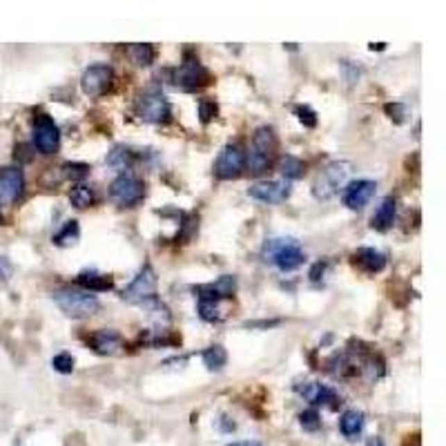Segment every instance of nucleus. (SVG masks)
Returning a JSON list of instances; mask_svg holds the SVG:
<instances>
[{
    "mask_svg": "<svg viewBox=\"0 0 446 446\" xmlns=\"http://www.w3.org/2000/svg\"><path fill=\"white\" fill-rule=\"evenodd\" d=\"M51 297H54L60 311L72 317V320H85V317H92L94 313L101 311V302L83 288H69V286H65V288H58Z\"/></svg>",
    "mask_w": 446,
    "mask_h": 446,
    "instance_id": "1",
    "label": "nucleus"
},
{
    "mask_svg": "<svg viewBox=\"0 0 446 446\" xmlns=\"http://www.w3.org/2000/svg\"><path fill=\"white\" fill-rule=\"evenodd\" d=\"M274 152H277V136H274V130L268 125H261L252 136V147L246 158L248 170L254 176L263 174L265 170L272 165Z\"/></svg>",
    "mask_w": 446,
    "mask_h": 446,
    "instance_id": "2",
    "label": "nucleus"
},
{
    "mask_svg": "<svg viewBox=\"0 0 446 446\" xmlns=\"http://www.w3.org/2000/svg\"><path fill=\"white\" fill-rule=\"evenodd\" d=\"M263 257L281 272H292L306 261V252L297 239H270L263 248Z\"/></svg>",
    "mask_w": 446,
    "mask_h": 446,
    "instance_id": "3",
    "label": "nucleus"
},
{
    "mask_svg": "<svg viewBox=\"0 0 446 446\" xmlns=\"http://www.w3.org/2000/svg\"><path fill=\"white\" fill-rule=\"evenodd\" d=\"M350 172H353V165L348 161H335L331 165H326L320 174H317L315 183H313V195L317 199H333L339 190H342L348 181Z\"/></svg>",
    "mask_w": 446,
    "mask_h": 446,
    "instance_id": "4",
    "label": "nucleus"
},
{
    "mask_svg": "<svg viewBox=\"0 0 446 446\" xmlns=\"http://www.w3.org/2000/svg\"><path fill=\"white\" fill-rule=\"evenodd\" d=\"M110 197L116 206L121 208H134L139 206L145 197V183L134 174H119L110 185Z\"/></svg>",
    "mask_w": 446,
    "mask_h": 446,
    "instance_id": "5",
    "label": "nucleus"
},
{
    "mask_svg": "<svg viewBox=\"0 0 446 446\" xmlns=\"http://www.w3.org/2000/svg\"><path fill=\"white\" fill-rule=\"evenodd\" d=\"M123 299L130 304L145 306L147 302L156 299V272L152 270V265H143L141 272L136 274L134 281L123 290Z\"/></svg>",
    "mask_w": 446,
    "mask_h": 446,
    "instance_id": "6",
    "label": "nucleus"
},
{
    "mask_svg": "<svg viewBox=\"0 0 446 446\" xmlns=\"http://www.w3.org/2000/svg\"><path fill=\"white\" fill-rule=\"evenodd\" d=\"M243 167H246V152L243 147L237 143H230L221 150L217 163H215V174L221 181H232V179H239Z\"/></svg>",
    "mask_w": 446,
    "mask_h": 446,
    "instance_id": "7",
    "label": "nucleus"
},
{
    "mask_svg": "<svg viewBox=\"0 0 446 446\" xmlns=\"http://www.w3.org/2000/svg\"><path fill=\"white\" fill-rule=\"evenodd\" d=\"M34 145L42 154H56L60 147V132L54 119L47 114H38L34 119Z\"/></svg>",
    "mask_w": 446,
    "mask_h": 446,
    "instance_id": "8",
    "label": "nucleus"
},
{
    "mask_svg": "<svg viewBox=\"0 0 446 446\" xmlns=\"http://www.w3.org/2000/svg\"><path fill=\"white\" fill-rule=\"evenodd\" d=\"M176 85L185 92H195L201 88H208L212 83V74L201 65L197 58H185V63L181 67L176 69V76H174Z\"/></svg>",
    "mask_w": 446,
    "mask_h": 446,
    "instance_id": "9",
    "label": "nucleus"
},
{
    "mask_svg": "<svg viewBox=\"0 0 446 446\" xmlns=\"http://www.w3.org/2000/svg\"><path fill=\"white\" fill-rule=\"evenodd\" d=\"M112 81H114V69L110 65H92L83 72L81 90L88 94L90 99H99L110 90Z\"/></svg>",
    "mask_w": 446,
    "mask_h": 446,
    "instance_id": "10",
    "label": "nucleus"
},
{
    "mask_svg": "<svg viewBox=\"0 0 446 446\" xmlns=\"http://www.w3.org/2000/svg\"><path fill=\"white\" fill-rule=\"evenodd\" d=\"M136 110H139V116L147 123H165L170 119V103L163 97L161 92H147L136 103Z\"/></svg>",
    "mask_w": 446,
    "mask_h": 446,
    "instance_id": "11",
    "label": "nucleus"
},
{
    "mask_svg": "<svg viewBox=\"0 0 446 446\" xmlns=\"http://www.w3.org/2000/svg\"><path fill=\"white\" fill-rule=\"evenodd\" d=\"M25 192V174L20 167H0V204H16Z\"/></svg>",
    "mask_w": 446,
    "mask_h": 446,
    "instance_id": "12",
    "label": "nucleus"
},
{
    "mask_svg": "<svg viewBox=\"0 0 446 446\" xmlns=\"http://www.w3.org/2000/svg\"><path fill=\"white\" fill-rule=\"evenodd\" d=\"M292 188L290 181L286 179H279V181H263V183H254L252 188H248V195L252 199L261 201V204H281L290 197Z\"/></svg>",
    "mask_w": 446,
    "mask_h": 446,
    "instance_id": "13",
    "label": "nucleus"
},
{
    "mask_svg": "<svg viewBox=\"0 0 446 446\" xmlns=\"http://www.w3.org/2000/svg\"><path fill=\"white\" fill-rule=\"evenodd\" d=\"M375 181L370 179H359V181L348 183L344 190V206L348 210H362L368 206V201L375 197Z\"/></svg>",
    "mask_w": 446,
    "mask_h": 446,
    "instance_id": "14",
    "label": "nucleus"
},
{
    "mask_svg": "<svg viewBox=\"0 0 446 446\" xmlns=\"http://www.w3.org/2000/svg\"><path fill=\"white\" fill-rule=\"evenodd\" d=\"M237 290V279L230 277V274H223L221 279H217L215 283H208V286H199L197 292H199V299H210V302H221V299H228Z\"/></svg>",
    "mask_w": 446,
    "mask_h": 446,
    "instance_id": "15",
    "label": "nucleus"
},
{
    "mask_svg": "<svg viewBox=\"0 0 446 446\" xmlns=\"http://www.w3.org/2000/svg\"><path fill=\"white\" fill-rule=\"evenodd\" d=\"M302 395L311 402V404L315 406H331V408H337L339 404H342V397L337 395V393L333 388H328L324 384H306L304 388H299Z\"/></svg>",
    "mask_w": 446,
    "mask_h": 446,
    "instance_id": "16",
    "label": "nucleus"
},
{
    "mask_svg": "<svg viewBox=\"0 0 446 446\" xmlns=\"http://www.w3.org/2000/svg\"><path fill=\"white\" fill-rule=\"evenodd\" d=\"M92 348L97 350L99 355H116L121 353L123 348V337L114 331H99L92 335Z\"/></svg>",
    "mask_w": 446,
    "mask_h": 446,
    "instance_id": "17",
    "label": "nucleus"
},
{
    "mask_svg": "<svg viewBox=\"0 0 446 446\" xmlns=\"http://www.w3.org/2000/svg\"><path fill=\"white\" fill-rule=\"evenodd\" d=\"M355 263H357L362 270H366V272H370V274H375V272L384 270L386 257H384V254H381L379 250H375V248H359V250L355 252Z\"/></svg>",
    "mask_w": 446,
    "mask_h": 446,
    "instance_id": "18",
    "label": "nucleus"
},
{
    "mask_svg": "<svg viewBox=\"0 0 446 446\" xmlns=\"http://www.w3.org/2000/svg\"><path fill=\"white\" fill-rule=\"evenodd\" d=\"M79 283L83 286V290L88 292H103L114 288V279L110 274H101L97 270H83L79 274Z\"/></svg>",
    "mask_w": 446,
    "mask_h": 446,
    "instance_id": "19",
    "label": "nucleus"
},
{
    "mask_svg": "<svg viewBox=\"0 0 446 446\" xmlns=\"http://www.w3.org/2000/svg\"><path fill=\"white\" fill-rule=\"evenodd\" d=\"M395 210H397V204H395V199L393 197H386L384 201L379 204L377 212L373 215V228L379 230V232H384L393 226V221H395Z\"/></svg>",
    "mask_w": 446,
    "mask_h": 446,
    "instance_id": "20",
    "label": "nucleus"
},
{
    "mask_svg": "<svg viewBox=\"0 0 446 446\" xmlns=\"http://www.w3.org/2000/svg\"><path fill=\"white\" fill-rule=\"evenodd\" d=\"M339 429L348 440H355L364 429V413L362 411H346L339 420Z\"/></svg>",
    "mask_w": 446,
    "mask_h": 446,
    "instance_id": "21",
    "label": "nucleus"
},
{
    "mask_svg": "<svg viewBox=\"0 0 446 446\" xmlns=\"http://www.w3.org/2000/svg\"><path fill=\"white\" fill-rule=\"evenodd\" d=\"M132 163H134V152L125 145H116L114 150L108 154V165L114 170H121V172L130 167Z\"/></svg>",
    "mask_w": 446,
    "mask_h": 446,
    "instance_id": "22",
    "label": "nucleus"
},
{
    "mask_svg": "<svg viewBox=\"0 0 446 446\" xmlns=\"http://www.w3.org/2000/svg\"><path fill=\"white\" fill-rule=\"evenodd\" d=\"M81 237V228H79V221H67L65 226L60 228V232L54 235V243L60 248H67V246H74V243L79 241Z\"/></svg>",
    "mask_w": 446,
    "mask_h": 446,
    "instance_id": "23",
    "label": "nucleus"
},
{
    "mask_svg": "<svg viewBox=\"0 0 446 446\" xmlns=\"http://www.w3.org/2000/svg\"><path fill=\"white\" fill-rule=\"evenodd\" d=\"M204 364L208 370H215L217 373V370H221L228 364V353L221 346H210L204 350Z\"/></svg>",
    "mask_w": 446,
    "mask_h": 446,
    "instance_id": "24",
    "label": "nucleus"
},
{
    "mask_svg": "<svg viewBox=\"0 0 446 446\" xmlns=\"http://www.w3.org/2000/svg\"><path fill=\"white\" fill-rule=\"evenodd\" d=\"M130 58L136 63V65H141V67L152 65V60H154V47L147 45V42H134V45L130 47Z\"/></svg>",
    "mask_w": 446,
    "mask_h": 446,
    "instance_id": "25",
    "label": "nucleus"
},
{
    "mask_svg": "<svg viewBox=\"0 0 446 446\" xmlns=\"http://www.w3.org/2000/svg\"><path fill=\"white\" fill-rule=\"evenodd\" d=\"M69 201H72V206L74 208H79V210H85V208H90L94 204V190L90 185H76L69 192Z\"/></svg>",
    "mask_w": 446,
    "mask_h": 446,
    "instance_id": "26",
    "label": "nucleus"
},
{
    "mask_svg": "<svg viewBox=\"0 0 446 446\" xmlns=\"http://www.w3.org/2000/svg\"><path fill=\"white\" fill-rule=\"evenodd\" d=\"M281 174L286 181H295V179L304 176V161H299L297 156H283L281 158Z\"/></svg>",
    "mask_w": 446,
    "mask_h": 446,
    "instance_id": "27",
    "label": "nucleus"
},
{
    "mask_svg": "<svg viewBox=\"0 0 446 446\" xmlns=\"http://www.w3.org/2000/svg\"><path fill=\"white\" fill-rule=\"evenodd\" d=\"M199 317L204 322H221L223 320V311L219 302H210V299H199Z\"/></svg>",
    "mask_w": 446,
    "mask_h": 446,
    "instance_id": "28",
    "label": "nucleus"
},
{
    "mask_svg": "<svg viewBox=\"0 0 446 446\" xmlns=\"http://www.w3.org/2000/svg\"><path fill=\"white\" fill-rule=\"evenodd\" d=\"M51 366H54L56 373L69 375L72 370H74V357H72V353H58L54 359H51Z\"/></svg>",
    "mask_w": 446,
    "mask_h": 446,
    "instance_id": "29",
    "label": "nucleus"
},
{
    "mask_svg": "<svg viewBox=\"0 0 446 446\" xmlns=\"http://www.w3.org/2000/svg\"><path fill=\"white\" fill-rule=\"evenodd\" d=\"M299 422H302V427L306 431H317V429L322 427V418H320V413H317L315 408L304 411L302 415H299Z\"/></svg>",
    "mask_w": 446,
    "mask_h": 446,
    "instance_id": "30",
    "label": "nucleus"
},
{
    "mask_svg": "<svg viewBox=\"0 0 446 446\" xmlns=\"http://www.w3.org/2000/svg\"><path fill=\"white\" fill-rule=\"evenodd\" d=\"M63 170H65V176L72 179V181H83L90 174V165L85 163H67Z\"/></svg>",
    "mask_w": 446,
    "mask_h": 446,
    "instance_id": "31",
    "label": "nucleus"
},
{
    "mask_svg": "<svg viewBox=\"0 0 446 446\" xmlns=\"http://www.w3.org/2000/svg\"><path fill=\"white\" fill-rule=\"evenodd\" d=\"M384 110L395 123H404L406 116H408V108H406V105H402V103H388Z\"/></svg>",
    "mask_w": 446,
    "mask_h": 446,
    "instance_id": "32",
    "label": "nucleus"
},
{
    "mask_svg": "<svg viewBox=\"0 0 446 446\" xmlns=\"http://www.w3.org/2000/svg\"><path fill=\"white\" fill-rule=\"evenodd\" d=\"M295 114H297V119H299L306 127H315L317 125V114L311 108H308V105H297Z\"/></svg>",
    "mask_w": 446,
    "mask_h": 446,
    "instance_id": "33",
    "label": "nucleus"
},
{
    "mask_svg": "<svg viewBox=\"0 0 446 446\" xmlns=\"http://www.w3.org/2000/svg\"><path fill=\"white\" fill-rule=\"evenodd\" d=\"M217 112H219V108H217L215 101H201L199 103V116L204 123H210L217 116Z\"/></svg>",
    "mask_w": 446,
    "mask_h": 446,
    "instance_id": "34",
    "label": "nucleus"
},
{
    "mask_svg": "<svg viewBox=\"0 0 446 446\" xmlns=\"http://www.w3.org/2000/svg\"><path fill=\"white\" fill-rule=\"evenodd\" d=\"M12 272H14L12 261H9L7 257H0V281H7L9 277H12Z\"/></svg>",
    "mask_w": 446,
    "mask_h": 446,
    "instance_id": "35",
    "label": "nucleus"
},
{
    "mask_svg": "<svg viewBox=\"0 0 446 446\" xmlns=\"http://www.w3.org/2000/svg\"><path fill=\"white\" fill-rule=\"evenodd\" d=\"M324 272H326V263L324 261H317L313 268H311V274H308V277H311V281H320L324 277Z\"/></svg>",
    "mask_w": 446,
    "mask_h": 446,
    "instance_id": "36",
    "label": "nucleus"
},
{
    "mask_svg": "<svg viewBox=\"0 0 446 446\" xmlns=\"http://www.w3.org/2000/svg\"><path fill=\"white\" fill-rule=\"evenodd\" d=\"M228 446H265V444L254 442V440H246V442H232V444H228Z\"/></svg>",
    "mask_w": 446,
    "mask_h": 446,
    "instance_id": "37",
    "label": "nucleus"
},
{
    "mask_svg": "<svg viewBox=\"0 0 446 446\" xmlns=\"http://www.w3.org/2000/svg\"><path fill=\"white\" fill-rule=\"evenodd\" d=\"M366 446H386L384 442H381L379 438H370L368 442H366Z\"/></svg>",
    "mask_w": 446,
    "mask_h": 446,
    "instance_id": "38",
    "label": "nucleus"
},
{
    "mask_svg": "<svg viewBox=\"0 0 446 446\" xmlns=\"http://www.w3.org/2000/svg\"><path fill=\"white\" fill-rule=\"evenodd\" d=\"M0 223H3V217H0Z\"/></svg>",
    "mask_w": 446,
    "mask_h": 446,
    "instance_id": "39",
    "label": "nucleus"
}]
</instances>
